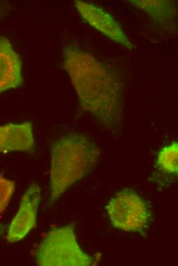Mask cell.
Here are the masks:
<instances>
[{
	"label": "cell",
	"mask_w": 178,
	"mask_h": 266,
	"mask_svg": "<svg viewBox=\"0 0 178 266\" xmlns=\"http://www.w3.org/2000/svg\"><path fill=\"white\" fill-rule=\"evenodd\" d=\"M41 190L32 183L23 195L18 210L9 227L7 239L10 242L24 238L35 226Z\"/></svg>",
	"instance_id": "8992f818"
},
{
	"label": "cell",
	"mask_w": 178,
	"mask_h": 266,
	"mask_svg": "<svg viewBox=\"0 0 178 266\" xmlns=\"http://www.w3.org/2000/svg\"><path fill=\"white\" fill-rule=\"evenodd\" d=\"M63 56L82 109L105 127L115 128L122 112V84L118 72L74 45L63 48Z\"/></svg>",
	"instance_id": "6da1fadb"
},
{
	"label": "cell",
	"mask_w": 178,
	"mask_h": 266,
	"mask_svg": "<svg viewBox=\"0 0 178 266\" xmlns=\"http://www.w3.org/2000/svg\"><path fill=\"white\" fill-rule=\"evenodd\" d=\"M14 190V182L0 175V214L8 206Z\"/></svg>",
	"instance_id": "8fae6325"
},
{
	"label": "cell",
	"mask_w": 178,
	"mask_h": 266,
	"mask_svg": "<svg viewBox=\"0 0 178 266\" xmlns=\"http://www.w3.org/2000/svg\"><path fill=\"white\" fill-rule=\"evenodd\" d=\"M178 145L175 141L165 146L158 153L157 166L165 174L177 173Z\"/></svg>",
	"instance_id": "30bf717a"
},
{
	"label": "cell",
	"mask_w": 178,
	"mask_h": 266,
	"mask_svg": "<svg viewBox=\"0 0 178 266\" xmlns=\"http://www.w3.org/2000/svg\"><path fill=\"white\" fill-rule=\"evenodd\" d=\"M23 82L21 62L10 41L0 37V93Z\"/></svg>",
	"instance_id": "52a82bcc"
},
{
	"label": "cell",
	"mask_w": 178,
	"mask_h": 266,
	"mask_svg": "<svg viewBox=\"0 0 178 266\" xmlns=\"http://www.w3.org/2000/svg\"><path fill=\"white\" fill-rule=\"evenodd\" d=\"M99 154L98 146L84 134L71 132L54 141L50 149V203L87 175Z\"/></svg>",
	"instance_id": "7a4b0ae2"
},
{
	"label": "cell",
	"mask_w": 178,
	"mask_h": 266,
	"mask_svg": "<svg viewBox=\"0 0 178 266\" xmlns=\"http://www.w3.org/2000/svg\"><path fill=\"white\" fill-rule=\"evenodd\" d=\"M37 264L41 266H86L94 263L93 258L79 246L73 226L51 230L35 251Z\"/></svg>",
	"instance_id": "3957f363"
},
{
	"label": "cell",
	"mask_w": 178,
	"mask_h": 266,
	"mask_svg": "<svg viewBox=\"0 0 178 266\" xmlns=\"http://www.w3.org/2000/svg\"><path fill=\"white\" fill-rule=\"evenodd\" d=\"M105 209L114 227L126 231L141 230L148 218L145 202L135 192L128 189L112 198Z\"/></svg>",
	"instance_id": "277c9868"
},
{
	"label": "cell",
	"mask_w": 178,
	"mask_h": 266,
	"mask_svg": "<svg viewBox=\"0 0 178 266\" xmlns=\"http://www.w3.org/2000/svg\"><path fill=\"white\" fill-rule=\"evenodd\" d=\"M142 10L160 27L169 31L176 27L177 2L175 1H128Z\"/></svg>",
	"instance_id": "9c48e42d"
},
{
	"label": "cell",
	"mask_w": 178,
	"mask_h": 266,
	"mask_svg": "<svg viewBox=\"0 0 178 266\" xmlns=\"http://www.w3.org/2000/svg\"><path fill=\"white\" fill-rule=\"evenodd\" d=\"M34 144L30 122L0 126V152L31 151Z\"/></svg>",
	"instance_id": "ba28073f"
},
{
	"label": "cell",
	"mask_w": 178,
	"mask_h": 266,
	"mask_svg": "<svg viewBox=\"0 0 178 266\" xmlns=\"http://www.w3.org/2000/svg\"><path fill=\"white\" fill-rule=\"evenodd\" d=\"M75 7L83 19L103 35L129 50L135 47L121 26L101 7L81 1H75Z\"/></svg>",
	"instance_id": "5b68a950"
}]
</instances>
